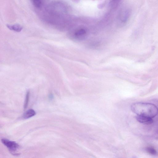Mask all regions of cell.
Instances as JSON below:
<instances>
[{"label":"cell","mask_w":158,"mask_h":158,"mask_svg":"<svg viewBox=\"0 0 158 158\" xmlns=\"http://www.w3.org/2000/svg\"><path fill=\"white\" fill-rule=\"evenodd\" d=\"M131 108L132 111L137 115L153 118L158 114L157 107L152 103L136 102L131 105Z\"/></svg>","instance_id":"cell-1"},{"label":"cell","mask_w":158,"mask_h":158,"mask_svg":"<svg viewBox=\"0 0 158 158\" xmlns=\"http://www.w3.org/2000/svg\"><path fill=\"white\" fill-rule=\"evenodd\" d=\"M2 143L6 146L11 152H14L19 148V145L15 142L3 139L1 140Z\"/></svg>","instance_id":"cell-2"},{"label":"cell","mask_w":158,"mask_h":158,"mask_svg":"<svg viewBox=\"0 0 158 158\" xmlns=\"http://www.w3.org/2000/svg\"><path fill=\"white\" fill-rule=\"evenodd\" d=\"M86 36V32L84 29L81 28L76 30L74 33L73 38L77 40H82L85 38Z\"/></svg>","instance_id":"cell-3"},{"label":"cell","mask_w":158,"mask_h":158,"mask_svg":"<svg viewBox=\"0 0 158 158\" xmlns=\"http://www.w3.org/2000/svg\"><path fill=\"white\" fill-rule=\"evenodd\" d=\"M136 118L139 123L147 125L152 124L153 121L152 118L143 116L137 115Z\"/></svg>","instance_id":"cell-4"},{"label":"cell","mask_w":158,"mask_h":158,"mask_svg":"<svg viewBox=\"0 0 158 158\" xmlns=\"http://www.w3.org/2000/svg\"><path fill=\"white\" fill-rule=\"evenodd\" d=\"M7 27L10 30L17 32H19L23 29V27L19 24H7Z\"/></svg>","instance_id":"cell-5"},{"label":"cell","mask_w":158,"mask_h":158,"mask_svg":"<svg viewBox=\"0 0 158 158\" xmlns=\"http://www.w3.org/2000/svg\"><path fill=\"white\" fill-rule=\"evenodd\" d=\"M35 111L33 109H30L25 112L23 115V117L24 118H30L35 114Z\"/></svg>","instance_id":"cell-6"},{"label":"cell","mask_w":158,"mask_h":158,"mask_svg":"<svg viewBox=\"0 0 158 158\" xmlns=\"http://www.w3.org/2000/svg\"><path fill=\"white\" fill-rule=\"evenodd\" d=\"M33 5L37 8L41 7L43 4V0H31Z\"/></svg>","instance_id":"cell-7"},{"label":"cell","mask_w":158,"mask_h":158,"mask_svg":"<svg viewBox=\"0 0 158 158\" xmlns=\"http://www.w3.org/2000/svg\"><path fill=\"white\" fill-rule=\"evenodd\" d=\"M146 150L148 153L151 155H155L157 153L155 149L152 147H147L146 148Z\"/></svg>","instance_id":"cell-8"},{"label":"cell","mask_w":158,"mask_h":158,"mask_svg":"<svg viewBox=\"0 0 158 158\" xmlns=\"http://www.w3.org/2000/svg\"><path fill=\"white\" fill-rule=\"evenodd\" d=\"M29 97V92L28 91L26 94L25 102L24 105V108L26 109L28 105Z\"/></svg>","instance_id":"cell-9"}]
</instances>
